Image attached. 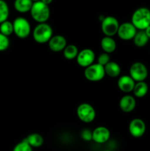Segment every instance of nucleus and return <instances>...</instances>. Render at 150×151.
I'll use <instances>...</instances> for the list:
<instances>
[{"label":"nucleus","instance_id":"nucleus-1","mask_svg":"<svg viewBox=\"0 0 150 151\" xmlns=\"http://www.w3.org/2000/svg\"><path fill=\"white\" fill-rule=\"evenodd\" d=\"M131 22L138 30H144L150 25V10L147 7H139L134 11Z\"/></svg>","mask_w":150,"mask_h":151},{"label":"nucleus","instance_id":"nucleus-2","mask_svg":"<svg viewBox=\"0 0 150 151\" xmlns=\"http://www.w3.org/2000/svg\"><path fill=\"white\" fill-rule=\"evenodd\" d=\"M29 12L32 19L38 23H44L49 19L50 10L49 5L41 1L33 2Z\"/></svg>","mask_w":150,"mask_h":151},{"label":"nucleus","instance_id":"nucleus-3","mask_svg":"<svg viewBox=\"0 0 150 151\" xmlns=\"http://www.w3.org/2000/svg\"><path fill=\"white\" fill-rule=\"evenodd\" d=\"M53 36V29L47 23H38L35 26L32 32V37L35 41L38 44L48 43L50 38Z\"/></svg>","mask_w":150,"mask_h":151},{"label":"nucleus","instance_id":"nucleus-4","mask_svg":"<svg viewBox=\"0 0 150 151\" xmlns=\"http://www.w3.org/2000/svg\"><path fill=\"white\" fill-rule=\"evenodd\" d=\"M13 32L19 38H26L31 32V25L27 19L18 17L13 22Z\"/></svg>","mask_w":150,"mask_h":151},{"label":"nucleus","instance_id":"nucleus-5","mask_svg":"<svg viewBox=\"0 0 150 151\" xmlns=\"http://www.w3.org/2000/svg\"><path fill=\"white\" fill-rule=\"evenodd\" d=\"M84 76L88 81L91 82H98L101 81L105 76L104 66L97 63H92L85 68Z\"/></svg>","mask_w":150,"mask_h":151},{"label":"nucleus","instance_id":"nucleus-6","mask_svg":"<svg viewBox=\"0 0 150 151\" xmlns=\"http://www.w3.org/2000/svg\"><path fill=\"white\" fill-rule=\"evenodd\" d=\"M76 115L79 120L85 123H91L96 118V111L91 104L81 103L76 109Z\"/></svg>","mask_w":150,"mask_h":151},{"label":"nucleus","instance_id":"nucleus-7","mask_svg":"<svg viewBox=\"0 0 150 151\" xmlns=\"http://www.w3.org/2000/svg\"><path fill=\"white\" fill-rule=\"evenodd\" d=\"M119 25V22L116 18L108 16L103 18L101 24V29L105 36L113 37L117 34Z\"/></svg>","mask_w":150,"mask_h":151},{"label":"nucleus","instance_id":"nucleus-8","mask_svg":"<svg viewBox=\"0 0 150 151\" xmlns=\"http://www.w3.org/2000/svg\"><path fill=\"white\" fill-rule=\"evenodd\" d=\"M129 75L135 81H144L148 76V69L141 62H135L129 68Z\"/></svg>","mask_w":150,"mask_h":151},{"label":"nucleus","instance_id":"nucleus-9","mask_svg":"<svg viewBox=\"0 0 150 151\" xmlns=\"http://www.w3.org/2000/svg\"><path fill=\"white\" fill-rule=\"evenodd\" d=\"M137 30L138 29L132 24V22H124L119 25L117 35L121 40L129 41L133 39Z\"/></svg>","mask_w":150,"mask_h":151},{"label":"nucleus","instance_id":"nucleus-10","mask_svg":"<svg viewBox=\"0 0 150 151\" xmlns=\"http://www.w3.org/2000/svg\"><path fill=\"white\" fill-rule=\"evenodd\" d=\"M95 58V53L92 50L84 49L78 53L76 58V63L81 67L86 68L94 63Z\"/></svg>","mask_w":150,"mask_h":151},{"label":"nucleus","instance_id":"nucleus-11","mask_svg":"<svg viewBox=\"0 0 150 151\" xmlns=\"http://www.w3.org/2000/svg\"><path fill=\"white\" fill-rule=\"evenodd\" d=\"M129 131L131 136L135 138L143 137L146 132V124L141 119H133L129 125Z\"/></svg>","mask_w":150,"mask_h":151},{"label":"nucleus","instance_id":"nucleus-12","mask_svg":"<svg viewBox=\"0 0 150 151\" xmlns=\"http://www.w3.org/2000/svg\"><path fill=\"white\" fill-rule=\"evenodd\" d=\"M110 137L108 128L104 126H99L92 131V140L98 144L107 142Z\"/></svg>","mask_w":150,"mask_h":151},{"label":"nucleus","instance_id":"nucleus-13","mask_svg":"<svg viewBox=\"0 0 150 151\" xmlns=\"http://www.w3.org/2000/svg\"><path fill=\"white\" fill-rule=\"evenodd\" d=\"M50 50L54 52H59L64 50L67 45V41L65 37L61 35H53L48 42Z\"/></svg>","mask_w":150,"mask_h":151},{"label":"nucleus","instance_id":"nucleus-14","mask_svg":"<svg viewBox=\"0 0 150 151\" xmlns=\"http://www.w3.org/2000/svg\"><path fill=\"white\" fill-rule=\"evenodd\" d=\"M118 87L124 93L132 92L135 85V81L130 75H122L118 80Z\"/></svg>","mask_w":150,"mask_h":151},{"label":"nucleus","instance_id":"nucleus-15","mask_svg":"<svg viewBox=\"0 0 150 151\" xmlns=\"http://www.w3.org/2000/svg\"><path fill=\"white\" fill-rule=\"evenodd\" d=\"M136 106V100L135 97L129 94H126L121 98L119 101V107L123 112L130 113Z\"/></svg>","mask_w":150,"mask_h":151},{"label":"nucleus","instance_id":"nucleus-16","mask_svg":"<svg viewBox=\"0 0 150 151\" xmlns=\"http://www.w3.org/2000/svg\"><path fill=\"white\" fill-rule=\"evenodd\" d=\"M101 47L104 52L113 53L116 49V42L112 37H103L101 40Z\"/></svg>","mask_w":150,"mask_h":151},{"label":"nucleus","instance_id":"nucleus-17","mask_svg":"<svg viewBox=\"0 0 150 151\" xmlns=\"http://www.w3.org/2000/svg\"><path fill=\"white\" fill-rule=\"evenodd\" d=\"M105 75H108L110 78H116L119 77L121 74V67L116 62L111 61L107 63L104 66Z\"/></svg>","mask_w":150,"mask_h":151},{"label":"nucleus","instance_id":"nucleus-18","mask_svg":"<svg viewBox=\"0 0 150 151\" xmlns=\"http://www.w3.org/2000/svg\"><path fill=\"white\" fill-rule=\"evenodd\" d=\"M32 4V0H15L14 8L19 13H26L30 11Z\"/></svg>","mask_w":150,"mask_h":151},{"label":"nucleus","instance_id":"nucleus-19","mask_svg":"<svg viewBox=\"0 0 150 151\" xmlns=\"http://www.w3.org/2000/svg\"><path fill=\"white\" fill-rule=\"evenodd\" d=\"M148 90L149 87L146 83L144 81H139V82H135L132 92L135 97L141 98V97H144L147 94Z\"/></svg>","mask_w":150,"mask_h":151},{"label":"nucleus","instance_id":"nucleus-20","mask_svg":"<svg viewBox=\"0 0 150 151\" xmlns=\"http://www.w3.org/2000/svg\"><path fill=\"white\" fill-rule=\"evenodd\" d=\"M133 42L136 47H145L149 42V38L146 34L144 30H139L137 31L136 34L133 38Z\"/></svg>","mask_w":150,"mask_h":151},{"label":"nucleus","instance_id":"nucleus-21","mask_svg":"<svg viewBox=\"0 0 150 151\" xmlns=\"http://www.w3.org/2000/svg\"><path fill=\"white\" fill-rule=\"evenodd\" d=\"M25 139L32 147H39L44 144L43 137L41 134H37V133L29 134Z\"/></svg>","mask_w":150,"mask_h":151},{"label":"nucleus","instance_id":"nucleus-22","mask_svg":"<svg viewBox=\"0 0 150 151\" xmlns=\"http://www.w3.org/2000/svg\"><path fill=\"white\" fill-rule=\"evenodd\" d=\"M63 51V55L66 58L67 60H74L76 59V56H77L78 53H79V50L76 46L74 44H69L66 45Z\"/></svg>","mask_w":150,"mask_h":151},{"label":"nucleus","instance_id":"nucleus-23","mask_svg":"<svg viewBox=\"0 0 150 151\" xmlns=\"http://www.w3.org/2000/svg\"><path fill=\"white\" fill-rule=\"evenodd\" d=\"M10 13L7 3L4 0H0V24L7 20Z\"/></svg>","mask_w":150,"mask_h":151},{"label":"nucleus","instance_id":"nucleus-24","mask_svg":"<svg viewBox=\"0 0 150 151\" xmlns=\"http://www.w3.org/2000/svg\"><path fill=\"white\" fill-rule=\"evenodd\" d=\"M0 32L6 36H10L13 33V24L11 22L6 20L0 24Z\"/></svg>","mask_w":150,"mask_h":151},{"label":"nucleus","instance_id":"nucleus-25","mask_svg":"<svg viewBox=\"0 0 150 151\" xmlns=\"http://www.w3.org/2000/svg\"><path fill=\"white\" fill-rule=\"evenodd\" d=\"M13 151H32V147L24 139L15 146Z\"/></svg>","mask_w":150,"mask_h":151},{"label":"nucleus","instance_id":"nucleus-26","mask_svg":"<svg viewBox=\"0 0 150 151\" xmlns=\"http://www.w3.org/2000/svg\"><path fill=\"white\" fill-rule=\"evenodd\" d=\"M10 46V41L8 36L0 32V52L5 51Z\"/></svg>","mask_w":150,"mask_h":151},{"label":"nucleus","instance_id":"nucleus-27","mask_svg":"<svg viewBox=\"0 0 150 151\" xmlns=\"http://www.w3.org/2000/svg\"><path fill=\"white\" fill-rule=\"evenodd\" d=\"M97 60H98L99 64L104 66L107 63H109V62L110 61V55H109L108 53L104 52L101 53V54H100L99 55Z\"/></svg>","mask_w":150,"mask_h":151},{"label":"nucleus","instance_id":"nucleus-28","mask_svg":"<svg viewBox=\"0 0 150 151\" xmlns=\"http://www.w3.org/2000/svg\"><path fill=\"white\" fill-rule=\"evenodd\" d=\"M81 138L85 141H91L92 140V131L89 129H84L81 132Z\"/></svg>","mask_w":150,"mask_h":151},{"label":"nucleus","instance_id":"nucleus-29","mask_svg":"<svg viewBox=\"0 0 150 151\" xmlns=\"http://www.w3.org/2000/svg\"><path fill=\"white\" fill-rule=\"evenodd\" d=\"M144 31H145L146 34V35L148 36V38L150 39V25L148 27L146 28V29H144Z\"/></svg>","mask_w":150,"mask_h":151},{"label":"nucleus","instance_id":"nucleus-30","mask_svg":"<svg viewBox=\"0 0 150 151\" xmlns=\"http://www.w3.org/2000/svg\"><path fill=\"white\" fill-rule=\"evenodd\" d=\"M40 1H41L42 2H44V4H47V5H49V4H51V2L53 1V0H40Z\"/></svg>","mask_w":150,"mask_h":151},{"label":"nucleus","instance_id":"nucleus-31","mask_svg":"<svg viewBox=\"0 0 150 151\" xmlns=\"http://www.w3.org/2000/svg\"><path fill=\"white\" fill-rule=\"evenodd\" d=\"M32 1H33V2H35V1H40V0H32Z\"/></svg>","mask_w":150,"mask_h":151},{"label":"nucleus","instance_id":"nucleus-32","mask_svg":"<svg viewBox=\"0 0 150 151\" xmlns=\"http://www.w3.org/2000/svg\"><path fill=\"white\" fill-rule=\"evenodd\" d=\"M103 151H110V150H103Z\"/></svg>","mask_w":150,"mask_h":151}]
</instances>
